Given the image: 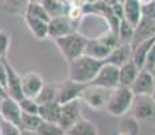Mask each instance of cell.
Segmentation results:
<instances>
[{"mask_svg":"<svg viewBox=\"0 0 155 135\" xmlns=\"http://www.w3.org/2000/svg\"><path fill=\"white\" fill-rule=\"evenodd\" d=\"M3 99H4V97H3V96H0V107H2V101H3Z\"/></svg>","mask_w":155,"mask_h":135,"instance_id":"cell-46","label":"cell"},{"mask_svg":"<svg viewBox=\"0 0 155 135\" xmlns=\"http://www.w3.org/2000/svg\"><path fill=\"white\" fill-rule=\"evenodd\" d=\"M35 101L38 104L57 101V84H43L39 93L35 96Z\"/></svg>","mask_w":155,"mask_h":135,"instance_id":"cell-24","label":"cell"},{"mask_svg":"<svg viewBox=\"0 0 155 135\" xmlns=\"http://www.w3.org/2000/svg\"><path fill=\"white\" fill-rule=\"evenodd\" d=\"M42 118L38 113H26L22 112V118H20V130H34L37 131V128L42 123Z\"/></svg>","mask_w":155,"mask_h":135,"instance_id":"cell-25","label":"cell"},{"mask_svg":"<svg viewBox=\"0 0 155 135\" xmlns=\"http://www.w3.org/2000/svg\"><path fill=\"white\" fill-rule=\"evenodd\" d=\"M65 135H99V131L91 120L81 118L78 122L74 123L69 130H66Z\"/></svg>","mask_w":155,"mask_h":135,"instance_id":"cell-22","label":"cell"},{"mask_svg":"<svg viewBox=\"0 0 155 135\" xmlns=\"http://www.w3.org/2000/svg\"><path fill=\"white\" fill-rule=\"evenodd\" d=\"M124 19L128 20L132 26H136L142 18V4L139 0H126L123 3Z\"/></svg>","mask_w":155,"mask_h":135,"instance_id":"cell-21","label":"cell"},{"mask_svg":"<svg viewBox=\"0 0 155 135\" xmlns=\"http://www.w3.org/2000/svg\"><path fill=\"white\" fill-rule=\"evenodd\" d=\"M131 111L134 113V118H136L139 122L153 120L155 119V101L151 96H135Z\"/></svg>","mask_w":155,"mask_h":135,"instance_id":"cell-8","label":"cell"},{"mask_svg":"<svg viewBox=\"0 0 155 135\" xmlns=\"http://www.w3.org/2000/svg\"><path fill=\"white\" fill-rule=\"evenodd\" d=\"M155 42V37L150 38V39H146L138 43L136 46L132 47V54H131V59L134 61V64L136 65L139 69H143L146 62V57H147V53L150 50V47L154 45Z\"/></svg>","mask_w":155,"mask_h":135,"instance_id":"cell-19","label":"cell"},{"mask_svg":"<svg viewBox=\"0 0 155 135\" xmlns=\"http://www.w3.org/2000/svg\"><path fill=\"white\" fill-rule=\"evenodd\" d=\"M84 3H94V2H97V0H82Z\"/></svg>","mask_w":155,"mask_h":135,"instance_id":"cell-44","label":"cell"},{"mask_svg":"<svg viewBox=\"0 0 155 135\" xmlns=\"http://www.w3.org/2000/svg\"><path fill=\"white\" fill-rule=\"evenodd\" d=\"M7 58V57H5ZM5 58H0V84L5 88L7 81V69H5Z\"/></svg>","mask_w":155,"mask_h":135,"instance_id":"cell-37","label":"cell"},{"mask_svg":"<svg viewBox=\"0 0 155 135\" xmlns=\"http://www.w3.org/2000/svg\"><path fill=\"white\" fill-rule=\"evenodd\" d=\"M111 91L112 89L101 88V86L88 84L81 95V100L82 103H85L86 106H89L93 110H104L109 95H111Z\"/></svg>","mask_w":155,"mask_h":135,"instance_id":"cell-5","label":"cell"},{"mask_svg":"<svg viewBox=\"0 0 155 135\" xmlns=\"http://www.w3.org/2000/svg\"><path fill=\"white\" fill-rule=\"evenodd\" d=\"M119 2H120V3H124V2H126V0H119Z\"/></svg>","mask_w":155,"mask_h":135,"instance_id":"cell-48","label":"cell"},{"mask_svg":"<svg viewBox=\"0 0 155 135\" xmlns=\"http://www.w3.org/2000/svg\"><path fill=\"white\" fill-rule=\"evenodd\" d=\"M37 133L39 135H65V131L61 128L58 123L42 122L37 128Z\"/></svg>","mask_w":155,"mask_h":135,"instance_id":"cell-30","label":"cell"},{"mask_svg":"<svg viewBox=\"0 0 155 135\" xmlns=\"http://www.w3.org/2000/svg\"><path fill=\"white\" fill-rule=\"evenodd\" d=\"M115 135H128V134H126V133H123V131H120V130H117L115 133Z\"/></svg>","mask_w":155,"mask_h":135,"instance_id":"cell-43","label":"cell"},{"mask_svg":"<svg viewBox=\"0 0 155 135\" xmlns=\"http://www.w3.org/2000/svg\"><path fill=\"white\" fill-rule=\"evenodd\" d=\"M54 42L57 47L59 49V52H61V54L65 57V59L68 62H70L74 58L84 54L86 42H88V37L76 31L69 35H65V37L57 38V39H54Z\"/></svg>","mask_w":155,"mask_h":135,"instance_id":"cell-3","label":"cell"},{"mask_svg":"<svg viewBox=\"0 0 155 135\" xmlns=\"http://www.w3.org/2000/svg\"><path fill=\"white\" fill-rule=\"evenodd\" d=\"M42 5L45 7L46 12L49 14L50 19L57 16H64L68 11V4L64 0H43Z\"/></svg>","mask_w":155,"mask_h":135,"instance_id":"cell-23","label":"cell"},{"mask_svg":"<svg viewBox=\"0 0 155 135\" xmlns=\"http://www.w3.org/2000/svg\"><path fill=\"white\" fill-rule=\"evenodd\" d=\"M45 84V80L37 72H28L22 76V92L25 97L35 99Z\"/></svg>","mask_w":155,"mask_h":135,"instance_id":"cell-13","label":"cell"},{"mask_svg":"<svg viewBox=\"0 0 155 135\" xmlns=\"http://www.w3.org/2000/svg\"><path fill=\"white\" fill-rule=\"evenodd\" d=\"M28 2H35V3H42L43 0H28Z\"/></svg>","mask_w":155,"mask_h":135,"instance_id":"cell-45","label":"cell"},{"mask_svg":"<svg viewBox=\"0 0 155 135\" xmlns=\"http://www.w3.org/2000/svg\"><path fill=\"white\" fill-rule=\"evenodd\" d=\"M131 54H132L131 43H119L117 46L112 49V52L104 59V62L105 64H112L115 66H121L128 59H131Z\"/></svg>","mask_w":155,"mask_h":135,"instance_id":"cell-15","label":"cell"},{"mask_svg":"<svg viewBox=\"0 0 155 135\" xmlns=\"http://www.w3.org/2000/svg\"><path fill=\"white\" fill-rule=\"evenodd\" d=\"M82 100L76 99V100L68 101V103L61 104V115H59L58 124L61 128L66 133L76 122H78L82 118Z\"/></svg>","mask_w":155,"mask_h":135,"instance_id":"cell-4","label":"cell"},{"mask_svg":"<svg viewBox=\"0 0 155 135\" xmlns=\"http://www.w3.org/2000/svg\"><path fill=\"white\" fill-rule=\"evenodd\" d=\"M20 118H22V110L18 100L12 99L11 96H5L0 107V119L12 123L20 128Z\"/></svg>","mask_w":155,"mask_h":135,"instance_id":"cell-11","label":"cell"},{"mask_svg":"<svg viewBox=\"0 0 155 135\" xmlns=\"http://www.w3.org/2000/svg\"><path fill=\"white\" fill-rule=\"evenodd\" d=\"M70 70H69V79L81 84H89L92 80L96 77L101 66L104 65L103 59L93 58L91 56H82L74 58L73 61L69 62Z\"/></svg>","mask_w":155,"mask_h":135,"instance_id":"cell-1","label":"cell"},{"mask_svg":"<svg viewBox=\"0 0 155 135\" xmlns=\"http://www.w3.org/2000/svg\"><path fill=\"white\" fill-rule=\"evenodd\" d=\"M139 70H140V69L134 64L132 59H128L126 64L119 66V85L128 86V88H130V86L132 85V83L135 81Z\"/></svg>","mask_w":155,"mask_h":135,"instance_id":"cell-18","label":"cell"},{"mask_svg":"<svg viewBox=\"0 0 155 135\" xmlns=\"http://www.w3.org/2000/svg\"><path fill=\"white\" fill-rule=\"evenodd\" d=\"M10 49V35L7 31L0 30V58H5Z\"/></svg>","mask_w":155,"mask_h":135,"instance_id":"cell-34","label":"cell"},{"mask_svg":"<svg viewBox=\"0 0 155 135\" xmlns=\"http://www.w3.org/2000/svg\"><path fill=\"white\" fill-rule=\"evenodd\" d=\"M134 97H135V95L132 93L131 88L119 85L117 88L111 91V95H109L104 110L109 115L116 116V118H121V116L126 115L128 111H131Z\"/></svg>","mask_w":155,"mask_h":135,"instance_id":"cell-2","label":"cell"},{"mask_svg":"<svg viewBox=\"0 0 155 135\" xmlns=\"http://www.w3.org/2000/svg\"><path fill=\"white\" fill-rule=\"evenodd\" d=\"M91 85L101 86L107 89H115L119 86V66L112 64H105L101 66L99 73L96 74L93 80L91 81Z\"/></svg>","mask_w":155,"mask_h":135,"instance_id":"cell-6","label":"cell"},{"mask_svg":"<svg viewBox=\"0 0 155 135\" xmlns=\"http://www.w3.org/2000/svg\"><path fill=\"white\" fill-rule=\"evenodd\" d=\"M38 115L42 118L43 122L58 123L59 115H61V104L58 101H50V103L39 104Z\"/></svg>","mask_w":155,"mask_h":135,"instance_id":"cell-20","label":"cell"},{"mask_svg":"<svg viewBox=\"0 0 155 135\" xmlns=\"http://www.w3.org/2000/svg\"><path fill=\"white\" fill-rule=\"evenodd\" d=\"M19 107L22 110V112H26V113H38V110H39V104L35 101V99H31V97H25L23 96L19 101Z\"/></svg>","mask_w":155,"mask_h":135,"instance_id":"cell-31","label":"cell"},{"mask_svg":"<svg viewBox=\"0 0 155 135\" xmlns=\"http://www.w3.org/2000/svg\"><path fill=\"white\" fill-rule=\"evenodd\" d=\"M154 85H155V77L153 76V73L150 70H147V69H140L135 81L132 83V85L130 88L135 96L139 95L151 96L154 91Z\"/></svg>","mask_w":155,"mask_h":135,"instance_id":"cell-10","label":"cell"},{"mask_svg":"<svg viewBox=\"0 0 155 135\" xmlns=\"http://www.w3.org/2000/svg\"><path fill=\"white\" fill-rule=\"evenodd\" d=\"M153 37H155V20L142 16L139 23L134 29V37L131 41V46L134 47L138 43L146 39H150Z\"/></svg>","mask_w":155,"mask_h":135,"instance_id":"cell-14","label":"cell"},{"mask_svg":"<svg viewBox=\"0 0 155 135\" xmlns=\"http://www.w3.org/2000/svg\"><path fill=\"white\" fill-rule=\"evenodd\" d=\"M5 69H7V81H5V91L8 96L19 101L23 97L22 92V76L18 74V72L12 68V65L5 58Z\"/></svg>","mask_w":155,"mask_h":135,"instance_id":"cell-12","label":"cell"},{"mask_svg":"<svg viewBox=\"0 0 155 135\" xmlns=\"http://www.w3.org/2000/svg\"><path fill=\"white\" fill-rule=\"evenodd\" d=\"M25 18V22L27 25L28 30L31 31V34L34 35L37 39H46L47 38V30H49V22L43 19H39V18L31 16L28 14L23 15Z\"/></svg>","mask_w":155,"mask_h":135,"instance_id":"cell-17","label":"cell"},{"mask_svg":"<svg viewBox=\"0 0 155 135\" xmlns=\"http://www.w3.org/2000/svg\"><path fill=\"white\" fill-rule=\"evenodd\" d=\"M151 73H153V76H154V77H155V68H154V69H153V70H151Z\"/></svg>","mask_w":155,"mask_h":135,"instance_id":"cell-47","label":"cell"},{"mask_svg":"<svg viewBox=\"0 0 155 135\" xmlns=\"http://www.w3.org/2000/svg\"><path fill=\"white\" fill-rule=\"evenodd\" d=\"M25 14H28V15L35 16V18H39V19H43V20H46V22H49V20H50L49 14L46 12V10H45V7L42 5V3L28 2Z\"/></svg>","mask_w":155,"mask_h":135,"instance_id":"cell-29","label":"cell"},{"mask_svg":"<svg viewBox=\"0 0 155 135\" xmlns=\"http://www.w3.org/2000/svg\"><path fill=\"white\" fill-rule=\"evenodd\" d=\"M111 10H112V12L115 16H117L119 19H124V8H123V3H120V2H117L116 4H113L112 7H111Z\"/></svg>","mask_w":155,"mask_h":135,"instance_id":"cell-38","label":"cell"},{"mask_svg":"<svg viewBox=\"0 0 155 135\" xmlns=\"http://www.w3.org/2000/svg\"><path fill=\"white\" fill-rule=\"evenodd\" d=\"M117 130L123 131V133H126L128 135H139V133H140L139 120L136 118H134V116H131V118H126V119L121 120Z\"/></svg>","mask_w":155,"mask_h":135,"instance_id":"cell-28","label":"cell"},{"mask_svg":"<svg viewBox=\"0 0 155 135\" xmlns=\"http://www.w3.org/2000/svg\"><path fill=\"white\" fill-rule=\"evenodd\" d=\"M78 23L70 20L66 15L64 16H57L51 18L49 20V30H47V38H51V39H57V38L65 37V35H69L71 32L78 31L77 30Z\"/></svg>","mask_w":155,"mask_h":135,"instance_id":"cell-7","label":"cell"},{"mask_svg":"<svg viewBox=\"0 0 155 135\" xmlns=\"http://www.w3.org/2000/svg\"><path fill=\"white\" fill-rule=\"evenodd\" d=\"M154 68H155V42H154L153 46L150 47V50H148L143 69H147V70H150V72H151Z\"/></svg>","mask_w":155,"mask_h":135,"instance_id":"cell-35","label":"cell"},{"mask_svg":"<svg viewBox=\"0 0 155 135\" xmlns=\"http://www.w3.org/2000/svg\"><path fill=\"white\" fill-rule=\"evenodd\" d=\"M0 135H20V128L12 123L0 119Z\"/></svg>","mask_w":155,"mask_h":135,"instance_id":"cell-32","label":"cell"},{"mask_svg":"<svg viewBox=\"0 0 155 135\" xmlns=\"http://www.w3.org/2000/svg\"><path fill=\"white\" fill-rule=\"evenodd\" d=\"M0 96H3V97H5V96H8L7 91H5V88L2 85V84H0Z\"/></svg>","mask_w":155,"mask_h":135,"instance_id":"cell-41","label":"cell"},{"mask_svg":"<svg viewBox=\"0 0 155 135\" xmlns=\"http://www.w3.org/2000/svg\"><path fill=\"white\" fill-rule=\"evenodd\" d=\"M103 2H104V3H105V4H107V5H108V7H112V5H113V4H116V3H117V2H119V0H103Z\"/></svg>","mask_w":155,"mask_h":135,"instance_id":"cell-40","label":"cell"},{"mask_svg":"<svg viewBox=\"0 0 155 135\" xmlns=\"http://www.w3.org/2000/svg\"><path fill=\"white\" fill-rule=\"evenodd\" d=\"M142 16L155 20V0L142 5Z\"/></svg>","mask_w":155,"mask_h":135,"instance_id":"cell-36","label":"cell"},{"mask_svg":"<svg viewBox=\"0 0 155 135\" xmlns=\"http://www.w3.org/2000/svg\"><path fill=\"white\" fill-rule=\"evenodd\" d=\"M20 135H39L34 130H20Z\"/></svg>","mask_w":155,"mask_h":135,"instance_id":"cell-39","label":"cell"},{"mask_svg":"<svg viewBox=\"0 0 155 135\" xmlns=\"http://www.w3.org/2000/svg\"><path fill=\"white\" fill-rule=\"evenodd\" d=\"M28 0H4V10L8 14L25 15Z\"/></svg>","mask_w":155,"mask_h":135,"instance_id":"cell-27","label":"cell"},{"mask_svg":"<svg viewBox=\"0 0 155 135\" xmlns=\"http://www.w3.org/2000/svg\"><path fill=\"white\" fill-rule=\"evenodd\" d=\"M111 52H112V47L107 46V45L104 43V42H101L99 38H88L84 54L91 56V57L97 58V59H103L104 61V59L109 56Z\"/></svg>","mask_w":155,"mask_h":135,"instance_id":"cell-16","label":"cell"},{"mask_svg":"<svg viewBox=\"0 0 155 135\" xmlns=\"http://www.w3.org/2000/svg\"><path fill=\"white\" fill-rule=\"evenodd\" d=\"M88 84L76 83L73 80H68L64 83L57 84V101L59 104L68 103V101L76 100V99H81V95L86 88Z\"/></svg>","mask_w":155,"mask_h":135,"instance_id":"cell-9","label":"cell"},{"mask_svg":"<svg viewBox=\"0 0 155 135\" xmlns=\"http://www.w3.org/2000/svg\"><path fill=\"white\" fill-rule=\"evenodd\" d=\"M134 29L135 26H132L128 20L121 19L119 23V30H117V35H119V41L120 43H131L134 37Z\"/></svg>","mask_w":155,"mask_h":135,"instance_id":"cell-26","label":"cell"},{"mask_svg":"<svg viewBox=\"0 0 155 135\" xmlns=\"http://www.w3.org/2000/svg\"><path fill=\"white\" fill-rule=\"evenodd\" d=\"M150 2H153V0H139V3L143 5V4H147V3H150Z\"/></svg>","mask_w":155,"mask_h":135,"instance_id":"cell-42","label":"cell"},{"mask_svg":"<svg viewBox=\"0 0 155 135\" xmlns=\"http://www.w3.org/2000/svg\"><path fill=\"white\" fill-rule=\"evenodd\" d=\"M66 16L69 18L70 20H73V22L80 23V20L84 18V11H82V7H78V5H68Z\"/></svg>","mask_w":155,"mask_h":135,"instance_id":"cell-33","label":"cell"}]
</instances>
